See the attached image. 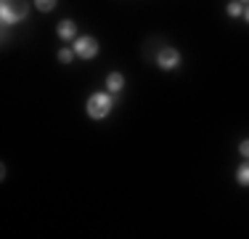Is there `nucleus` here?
<instances>
[{
    "label": "nucleus",
    "instance_id": "f257e3e1",
    "mask_svg": "<svg viewBox=\"0 0 249 239\" xmlns=\"http://www.w3.org/2000/svg\"><path fill=\"white\" fill-rule=\"evenodd\" d=\"M27 0H0V19L3 24H16L27 16Z\"/></svg>",
    "mask_w": 249,
    "mask_h": 239
},
{
    "label": "nucleus",
    "instance_id": "f03ea898",
    "mask_svg": "<svg viewBox=\"0 0 249 239\" xmlns=\"http://www.w3.org/2000/svg\"><path fill=\"white\" fill-rule=\"evenodd\" d=\"M111 106H114V99H111V93H93L90 99H88V115L93 120H104L109 117Z\"/></svg>",
    "mask_w": 249,
    "mask_h": 239
},
{
    "label": "nucleus",
    "instance_id": "7ed1b4c3",
    "mask_svg": "<svg viewBox=\"0 0 249 239\" xmlns=\"http://www.w3.org/2000/svg\"><path fill=\"white\" fill-rule=\"evenodd\" d=\"M72 43H74L72 51L80 59H96L98 56V43H96V38H90V35H82V38L72 40Z\"/></svg>",
    "mask_w": 249,
    "mask_h": 239
},
{
    "label": "nucleus",
    "instance_id": "20e7f679",
    "mask_svg": "<svg viewBox=\"0 0 249 239\" xmlns=\"http://www.w3.org/2000/svg\"><path fill=\"white\" fill-rule=\"evenodd\" d=\"M178 64H180V53H178L175 48H162V51L157 53V67L159 69L170 72V69H175Z\"/></svg>",
    "mask_w": 249,
    "mask_h": 239
},
{
    "label": "nucleus",
    "instance_id": "39448f33",
    "mask_svg": "<svg viewBox=\"0 0 249 239\" xmlns=\"http://www.w3.org/2000/svg\"><path fill=\"white\" fill-rule=\"evenodd\" d=\"M58 38H61V40H77V27H74V21L64 19L61 24H58Z\"/></svg>",
    "mask_w": 249,
    "mask_h": 239
},
{
    "label": "nucleus",
    "instance_id": "423d86ee",
    "mask_svg": "<svg viewBox=\"0 0 249 239\" xmlns=\"http://www.w3.org/2000/svg\"><path fill=\"white\" fill-rule=\"evenodd\" d=\"M106 88H109L111 93H120L124 88V77L120 75V72H111V75L106 77Z\"/></svg>",
    "mask_w": 249,
    "mask_h": 239
},
{
    "label": "nucleus",
    "instance_id": "0eeeda50",
    "mask_svg": "<svg viewBox=\"0 0 249 239\" xmlns=\"http://www.w3.org/2000/svg\"><path fill=\"white\" fill-rule=\"evenodd\" d=\"M236 181L241 183V186H249V162H244L239 167V173H236Z\"/></svg>",
    "mask_w": 249,
    "mask_h": 239
},
{
    "label": "nucleus",
    "instance_id": "6e6552de",
    "mask_svg": "<svg viewBox=\"0 0 249 239\" xmlns=\"http://www.w3.org/2000/svg\"><path fill=\"white\" fill-rule=\"evenodd\" d=\"M58 0H35V5H37V11H43V14H48V11L56 8Z\"/></svg>",
    "mask_w": 249,
    "mask_h": 239
},
{
    "label": "nucleus",
    "instance_id": "1a4fd4ad",
    "mask_svg": "<svg viewBox=\"0 0 249 239\" xmlns=\"http://www.w3.org/2000/svg\"><path fill=\"white\" fill-rule=\"evenodd\" d=\"M74 56H77V53L69 51V48H61V51H58V61H64V64H72Z\"/></svg>",
    "mask_w": 249,
    "mask_h": 239
},
{
    "label": "nucleus",
    "instance_id": "9d476101",
    "mask_svg": "<svg viewBox=\"0 0 249 239\" xmlns=\"http://www.w3.org/2000/svg\"><path fill=\"white\" fill-rule=\"evenodd\" d=\"M244 3H239V0H233V3L228 5V16H241L244 14V8H241Z\"/></svg>",
    "mask_w": 249,
    "mask_h": 239
},
{
    "label": "nucleus",
    "instance_id": "9b49d317",
    "mask_svg": "<svg viewBox=\"0 0 249 239\" xmlns=\"http://www.w3.org/2000/svg\"><path fill=\"white\" fill-rule=\"evenodd\" d=\"M239 152H241V154H244V157L249 159V139H247V141H241V146H239Z\"/></svg>",
    "mask_w": 249,
    "mask_h": 239
},
{
    "label": "nucleus",
    "instance_id": "f8f14e48",
    "mask_svg": "<svg viewBox=\"0 0 249 239\" xmlns=\"http://www.w3.org/2000/svg\"><path fill=\"white\" fill-rule=\"evenodd\" d=\"M244 19L249 21V5H247V8H244Z\"/></svg>",
    "mask_w": 249,
    "mask_h": 239
},
{
    "label": "nucleus",
    "instance_id": "ddd939ff",
    "mask_svg": "<svg viewBox=\"0 0 249 239\" xmlns=\"http://www.w3.org/2000/svg\"><path fill=\"white\" fill-rule=\"evenodd\" d=\"M239 3H247V5H249V0H239Z\"/></svg>",
    "mask_w": 249,
    "mask_h": 239
}]
</instances>
